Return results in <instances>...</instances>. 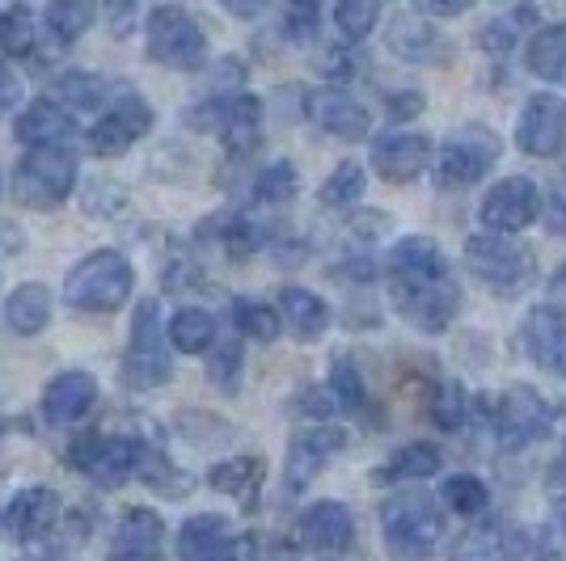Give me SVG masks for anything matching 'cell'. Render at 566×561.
Here are the masks:
<instances>
[{
    "label": "cell",
    "instance_id": "36",
    "mask_svg": "<svg viewBox=\"0 0 566 561\" xmlns=\"http://www.w3.org/2000/svg\"><path fill=\"white\" fill-rule=\"evenodd\" d=\"M55 102H69L72 110H97V106H111V81L97 76V72H64L55 81Z\"/></svg>",
    "mask_w": 566,
    "mask_h": 561
},
{
    "label": "cell",
    "instance_id": "16",
    "mask_svg": "<svg viewBox=\"0 0 566 561\" xmlns=\"http://www.w3.org/2000/svg\"><path fill=\"white\" fill-rule=\"evenodd\" d=\"M520 334H524L528 359H533L545 375L566 380V308H558V305L528 308Z\"/></svg>",
    "mask_w": 566,
    "mask_h": 561
},
{
    "label": "cell",
    "instance_id": "59",
    "mask_svg": "<svg viewBox=\"0 0 566 561\" xmlns=\"http://www.w3.org/2000/svg\"><path fill=\"white\" fill-rule=\"evenodd\" d=\"M563 528H566V502H563Z\"/></svg>",
    "mask_w": 566,
    "mask_h": 561
},
{
    "label": "cell",
    "instance_id": "48",
    "mask_svg": "<svg viewBox=\"0 0 566 561\" xmlns=\"http://www.w3.org/2000/svg\"><path fill=\"white\" fill-rule=\"evenodd\" d=\"M499 532L495 523H482V528H473V532H465V537H457V544H452L449 553L457 561L461 558H491V553H499Z\"/></svg>",
    "mask_w": 566,
    "mask_h": 561
},
{
    "label": "cell",
    "instance_id": "29",
    "mask_svg": "<svg viewBox=\"0 0 566 561\" xmlns=\"http://www.w3.org/2000/svg\"><path fill=\"white\" fill-rule=\"evenodd\" d=\"M262 465L259 456H233V461H220V465L208 468V486L216 494H229L237 502H254L262 490Z\"/></svg>",
    "mask_w": 566,
    "mask_h": 561
},
{
    "label": "cell",
    "instance_id": "2",
    "mask_svg": "<svg viewBox=\"0 0 566 561\" xmlns=\"http://www.w3.org/2000/svg\"><path fill=\"white\" fill-rule=\"evenodd\" d=\"M380 532H385V549L398 561H423L440 549L444 540V519L431 507L423 494H398L380 507Z\"/></svg>",
    "mask_w": 566,
    "mask_h": 561
},
{
    "label": "cell",
    "instance_id": "47",
    "mask_svg": "<svg viewBox=\"0 0 566 561\" xmlns=\"http://www.w3.org/2000/svg\"><path fill=\"white\" fill-rule=\"evenodd\" d=\"M322 30V9L317 4H287L283 9V39L287 43H308Z\"/></svg>",
    "mask_w": 566,
    "mask_h": 561
},
{
    "label": "cell",
    "instance_id": "56",
    "mask_svg": "<svg viewBox=\"0 0 566 561\" xmlns=\"http://www.w3.org/2000/svg\"><path fill=\"white\" fill-rule=\"evenodd\" d=\"M545 490L554 494H566V440H563V452L554 456V465H549V477H545Z\"/></svg>",
    "mask_w": 566,
    "mask_h": 561
},
{
    "label": "cell",
    "instance_id": "21",
    "mask_svg": "<svg viewBox=\"0 0 566 561\" xmlns=\"http://www.w3.org/2000/svg\"><path fill=\"white\" fill-rule=\"evenodd\" d=\"M94 405H97V380L90 372H81V368L60 372L43 389V419L51 426H72V422L85 419Z\"/></svg>",
    "mask_w": 566,
    "mask_h": 561
},
{
    "label": "cell",
    "instance_id": "35",
    "mask_svg": "<svg viewBox=\"0 0 566 561\" xmlns=\"http://www.w3.org/2000/svg\"><path fill=\"white\" fill-rule=\"evenodd\" d=\"M39 39H43V22L13 4V9H0V55H13V60H25L39 51Z\"/></svg>",
    "mask_w": 566,
    "mask_h": 561
},
{
    "label": "cell",
    "instance_id": "42",
    "mask_svg": "<svg viewBox=\"0 0 566 561\" xmlns=\"http://www.w3.org/2000/svg\"><path fill=\"white\" fill-rule=\"evenodd\" d=\"M377 22H380V9L373 0H338V4H334V25H338V34H343L347 43L368 39Z\"/></svg>",
    "mask_w": 566,
    "mask_h": 561
},
{
    "label": "cell",
    "instance_id": "49",
    "mask_svg": "<svg viewBox=\"0 0 566 561\" xmlns=\"http://www.w3.org/2000/svg\"><path fill=\"white\" fill-rule=\"evenodd\" d=\"M542 220L545 229H549V236H566V178L554 182L549 199L542 203Z\"/></svg>",
    "mask_w": 566,
    "mask_h": 561
},
{
    "label": "cell",
    "instance_id": "45",
    "mask_svg": "<svg viewBox=\"0 0 566 561\" xmlns=\"http://www.w3.org/2000/svg\"><path fill=\"white\" fill-rule=\"evenodd\" d=\"M208 380H212L216 389H224V393H237V384H241V338L216 342V354L212 363H208Z\"/></svg>",
    "mask_w": 566,
    "mask_h": 561
},
{
    "label": "cell",
    "instance_id": "37",
    "mask_svg": "<svg viewBox=\"0 0 566 561\" xmlns=\"http://www.w3.org/2000/svg\"><path fill=\"white\" fill-rule=\"evenodd\" d=\"M533 22H537V9L533 4H520V9H512V13H503V18H495V22H486L478 30V47L491 51V55H507Z\"/></svg>",
    "mask_w": 566,
    "mask_h": 561
},
{
    "label": "cell",
    "instance_id": "26",
    "mask_svg": "<svg viewBox=\"0 0 566 561\" xmlns=\"http://www.w3.org/2000/svg\"><path fill=\"white\" fill-rule=\"evenodd\" d=\"M237 532L229 528V519L216 511L190 515L187 523L178 528V558L182 561H216V553L233 540Z\"/></svg>",
    "mask_w": 566,
    "mask_h": 561
},
{
    "label": "cell",
    "instance_id": "17",
    "mask_svg": "<svg viewBox=\"0 0 566 561\" xmlns=\"http://www.w3.org/2000/svg\"><path fill=\"white\" fill-rule=\"evenodd\" d=\"M60 519H64V498L51 490V486H25L4 507V528L22 540V544L48 540L60 528Z\"/></svg>",
    "mask_w": 566,
    "mask_h": 561
},
{
    "label": "cell",
    "instance_id": "14",
    "mask_svg": "<svg viewBox=\"0 0 566 561\" xmlns=\"http://www.w3.org/2000/svg\"><path fill=\"white\" fill-rule=\"evenodd\" d=\"M516 144L528 157H563L566 152V102L554 94H533L516 118Z\"/></svg>",
    "mask_w": 566,
    "mask_h": 561
},
{
    "label": "cell",
    "instance_id": "18",
    "mask_svg": "<svg viewBox=\"0 0 566 561\" xmlns=\"http://www.w3.org/2000/svg\"><path fill=\"white\" fill-rule=\"evenodd\" d=\"M355 540V519L343 502H313L301 519H296V544L308 553H343Z\"/></svg>",
    "mask_w": 566,
    "mask_h": 561
},
{
    "label": "cell",
    "instance_id": "60",
    "mask_svg": "<svg viewBox=\"0 0 566 561\" xmlns=\"http://www.w3.org/2000/svg\"><path fill=\"white\" fill-rule=\"evenodd\" d=\"M0 435H4V419H0Z\"/></svg>",
    "mask_w": 566,
    "mask_h": 561
},
{
    "label": "cell",
    "instance_id": "41",
    "mask_svg": "<svg viewBox=\"0 0 566 561\" xmlns=\"http://www.w3.org/2000/svg\"><path fill=\"white\" fill-rule=\"evenodd\" d=\"M364 187H368L364 165L343 161L331 178H326V187H322V203H326V208H352V203L364 199Z\"/></svg>",
    "mask_w": 566,
    "mask_h": 561
},
{
    "label": "cell",
    "instance_id": "34",
    "mask_svg": "<svg viewBox=\"0 0 566 561\" xmlns=\"http://www.w3.org/2000/svg\"><path fill=\"white\" fill-rule=\"evenodd\" d=\"M161 540H166V523H161V515L148 511V507H132V511L118 519L115 549H127V553H161Z\"/></svg>",
    "mask_w": 566,
    "mask_h": 561
},
{
    "label": "cell",
    "instance_id": "24",
    "mask_svg": "<svg viewBox=\"0 0 566 561\" xmlns=\"http://www.w3.org/2000/svg\"><path fill=\"white\" fill-rule=\"evenodd\" d=\"M385 43L389 51L398 55V60H410V64H423V60H436L440 55V34H436V25L427 22L419 9H406V13H394L389 18V34H385Z\"/></svg>",
    "mask_w": 566,
    "mask_h": 561
},
{
    "label": "cell",
    "instance_id": "4",
    "mask_svg": "<svg viewBox=\"0 0 566 561\" xmlns=\"http://www.w3.org/2000/svg\"><path fill=\"white\" fill-rule=\"evenodd\" d=\"M123 380L132 389H166L174 380V363H169V334L161 326V300H140L136 317H132V338H127V354H123Z\"/></svg>",
    "mask_w": 566,
    "mask_h": 561
},
{
    "label": "cell",
    "instance_id": "61",
    "mask_svg": "<svg viewBox=\"0 0 566 561\" xmlns=\"http://www.w3.org/2000/svg\"><path fill=\"white\" fill-rule=\"evenodd\" d=\"M563 279H566V266H563Z\"/></svg>",
    "mask_w": 566,
    "mask_h": 561
},
{
    "label": "cell",
    "instance_id": "38",
    "mask_svg": "<svg viewBox=\"0 0 566 561\" xmlns=\"http://www.w3.org/2000/svg\"><path fill=\"white\" fill-rule=\"evenodd\" d=\"M440 502L452 515H461V519H478V515H486V507H491V490L473 473H457V477H449L440 486Z\"/></svg>",
    "mask_w": 566,
    "mask_h": 561
},
{
    "label": "cell",
    "instance_id": "25",
    "mask_svg": "<svg viewBox=\"0 0 566 561\" xmlns=\"http://www.w3.org/2000/svg\"><path fill=\"white\" fill-rule=\"evenodd\" d=\"M275 308H280L283 326L292 329V338H301V342H313L331 329V305L308 287H283Z\"/></svg>",
    "mask_w": 566,
    "mask_h": 561
},
{
    "label": "cell",
    "instance_id": "5",
    "mask_svg": "<svg viewBox=\"0 0 566 561\" xmlns=\"http://www.w3.org/2000/svg\"><path fill=\"white\" fill-rule=\"evenodd\" d=\"M262 118L266 106L254 94H229V97H199L187 110V123L199 131H216L233 157L254 152L262 140Z\"/></svg>",
    "mask_w": 566,
    "mask_h": 561
},
{
    "label": "cell",
    "instance_id": "44",
    "mask_svg": "<svg viewBox=\"0 0 566 561\" xmlns=\"http://www.w3.org/2000/svg\"><path fill=\"white\" fill-rule=\"evenodd\" d=\"M427 414H431V422H436L440 431H457V426L465 422V414H470V405H465V389H461L457 380H444V384L436 389L431 405H427Z\"/></svg>",
    "mask_w": 566,
    "mask_h": 561
},
{
    "label": "cell",
    "instance_id": "15",
    "mask_svg": "<svg viewBox=\"0 0 566 561\" xmlns=\"http://www.w3.org/2000/svg\"><path fill=\"white\" fill-rule=\"evenodd\" d=\"M343 447H347V435H343L338 426H308V431H301V435H292L287 461H283V490L305 494L308 481L331 465Z\"/></svg>",
    "mask_w": 566,
    "mask_h": 561
},
{
    "label": "cell",
    "instance_id": "55",
    "mask_svg": "<svg viewBox=\"0 0 566 561\" xmlns=\"http://www.w3.org/2000/svg\"><path fill=\"white\" fill-rule=\"evenodd\" d=\"M322 72H326V76H338V81H347V76H355V60L352 55H343V51H326Z\"/></svg>",
    "mask_w": 566,
    "mask_h": 561
},
{
    "label": "cell",
    "instance_id": "43",
    "mask_svg": "<svg viewBox=\"0 0 566 561\" xmlns=\"http://www.w3.org/2000/svg\"><path fill=\"white\" fill-rule=\"evenodd\" d=\"M331 393L334 401H338V410H352V414H359L364 410V375H359V368H355L347 354H338L331 368Z\"/></svg>",
    "mask_w": 566,
    "mask_h": 561
},
{
    "label": "cell",
    "instance_id": "27",
    "mask_svg": "<svg viewBox=\"0 0 566 561\" xmlns=\"http://www.w3.org/2000/svg\"><path fill=\"white\" fill-rule=\"evenodd\" d=\"M51 321V292L43 283H22L9 292L4 300V326L13 329L18 338H34L43 334Z\"/></svg>",
    "mask_w": 566,
    "mask_h": 561
},
{
    "label": "cell",
    "instance_id": "23",
    "mask_svg": "<svg viewBox=\"0 0 566 561\" xmlns=\"http://www.w3.org/2000/svg\"><path fill=\"white\" fill-rule=\"evenodd\" d=\"M385 275H389V283L449 279V262H444L440 245L431 236H401L385 257Z\"/></svg>",
    "mask_w": 566,
    "mask_h": 561
},
{
    "label": "cell",
    "instance_id": "39",
    "mask_svg": "<svg viewBox=\"0 0 566 561\" xmlns=\"http://www.w3.org/2000/svg\"><path fill=\"white\" fill-rule=\"evenodd\" d=\"M301 190V173L292 161H271L266 169H259L254 178V203L262 208H280V203H292Z\"/></svg>",
    "mask_w": 566,
    "mask_h": 561
},
{
    "label": "cell",
    "instance_id": "8",
    "mask_svg": "<svg viewBox=\"0 0 566 561\" xmlns=\"http://www.w3.org/2000/svg\"><path fill=\"white\" fill-rule=\"evenodd\" d=\"M465 266L495 292H520L533 283V254L499 233H478L465 241Z\"/></svg>",
    "mask_w": 566,
    "mask_h": 561
},
{
    "label": "cell",
    "instance_id": "50",
    "mask_svg": "<svg viewBox=\"0 0 566 561\" xmlns=\"http://www.w3.org/2000/svg\"><path fill=\"white\" fill-rule=\"evenodd\" d=\"M334 410H338V401H334L331 389H305V393H301V401H296V414L317 419V422H326Z\"/></svg>",
    "mask_w": 566,
    "mask_h": 561
},
{
    "label": "cell",
    "instance_id": "11",
    "mask_svg": "<svg viewBox=\"0 0 566 561\" xmlns=\"http://www.w3.org/2000/svg\"><path fill=\"white\" fill-rule=\"evenodd\" d=\"M153 131V106L140 94H115L106 115L90 127V152L94 157H123L132 144H140Z\"/></svg>",
    "mask_w": 566,
    "mask_h": 561
},
{
    "label": "cell",
    "instance_id": "30",
    "mask_svg": "<svg viewBox=\"0 0 566 561\" xmlns=\"http://www.w3.org/2000/svg\"><path fill=\"white\" fill-rule=\"evenodd\" d=\"M39 22H43V39H51L55 51H64L69 43H76V39L97 22V9L90 4V0H55V4L43 9Z\"/></svg>",
    "mask_w": 566,
    "mask_h": 561
},
{
    "label": "cell",
    "instance_id": "51",
    "mask_svg": "<svg viewBox=\"0 0 566 561\" xmlns=\"http://www.w3.org/2000/svg\"><path fill=\"white\" fill-rule=\"evenodd\" d=\"M216 561H259V540L250 537V532H237V537L216 553Z\"/></svg>",
    "mask_w": 566,
    "mask_h": 561
},
{
    "label": "cell",
    "instance_id": "1",
    "mask_svg": "<svg viewBox=\"0 0 566 561\" xmlns=\"http://www.w3.org/2000/svg\"><path fill=\"white\" fill-rule=\"evenodd\" d=\"M136 287V271L118 250H94L81 257L64 279V305L76 313H115L127 305Z\"/></svg>",
    "mask_w": 566,
    "mask_h": 561
},
{
    "label": "cell",
    "instance_id": "9",
    "mask_svg": "<svg viewBox=\"0 0 566 561\" xmlns=\"http://www.w3.org/2000/svg\"><path fill=\"white\" fill-rule=\"evenodd\" d=\"M491 422H495L499 447L520 452V447L537 444V440L549 435V426H554V405H549L537 389H528V384H512V389L495 401Z\"/></svg>",
    "mask_w": 566,
    "mask_h": 561
},
{
    "label": "cell",
    "instance_id": "3",
    "mask_svg": "<svg viewBox=\"0 0 566 561\" xmlns=\"http://www.w3.org/2000/svg\"><path fill=\"white\" fill-rule=\"evenodd\" d=\"M144 51L161 68L195 72L208 60V39L195 13H187L182 4H157L148 9V22H144Z\"/></svg>",
    "mask_w": 566,
    "mask_h": 561
},
{
    "label": "cell",
    "instance_id": "31",
    "mask_svg": "<svg viewBox=\"0 0 566 561\" xmlns=\"http://www.w3.org/2000/svg\"><path fill=\"white\" fill-rule=\"evenodd\" d=\"M528 72L549 85H566V22L545 25L528 39Z\"/></svg>",
    "mask_w": 566,
    "mask_h": 561
},
{
    "label": "cell",
    "instance_id": "28",
    "mask_svg": "<svg viewBox=\"0 0 566 561\" xmlns=\"http://www.w3.org/2000/svg\"><path fill=\"white\" fill-rule=\"evenodd\" d=\"M166 334H169V347L178 354H203L220 342V326H216V317L208 308H178L169 317Z\"/></svg>",
    "mask_w": 566,
    "mask_h": 561
},
{
    "label": "cell",
    "instance_id": "53",
    "mask_svg": "<svg viewBox=\"0 0 566 561\" xmlns=\"http://www.w3.org/2000/svg\"><path fill=\"white\" fill-rule=\"evenodd\" d=\"M423 106H427V97L415 94V89H406V94H394V97H389V115H394V118L423 115Z\"/></svg>",
    "mask_w": 566,
    "mask_h": 561
},
{
    "label": "cell",
    "instance_id": "20",
    "mask_svg": "<svg viewBox=\"0 0 566 561\" xmlns=\"http://www.w3.org/2000/svg\"><path fill=\"white\" fill-rule=\"evenodd\" d=\"M305 115L313 118L322 131L338 136V140H364L368 127H373L364 102H355V97L343 94V89H313V94L305 97Z\"/></svg>",
    "mask_w": 566,
    "mask_h": 561
},
{
    "label": "cell",
    "instance_id": "6",
    "mask_svg": "<svg viewBox=\"0 0 566 561\" xmlns=\"http://www.w3.org/2000/svg\"><path fill=\"white\" fill-rule=\"evenodd\" d=\"M76 187V157L69 148H34L13 165V199L22 208H60Z\"/></svg>",
    "mask_w": 566,
    "mask_h": 561
},
{
    "label": "cell",
    "instance_id": "13",
    "mask_svg": "<svg viewBox=\"0 0 566 561\" xmlns=\"http://www.w3.org/2000/svg\"><path fill=\"white\" fill-rule=\"evenodd\" d=\"M389 296L398 313L423 334H440L457 317L461 292L452 279H431V283H389Z\"/></svg>",
    "mask_w": 566,
    "mask_h": 561
},
{
    "label": "cell",
    "instance_id": "12",
    "mask_svg": "<svg viewBox=\"0 0 566 561\" xmlns=\"http://www.w3.org/2000/svg\"><path fill=\"white\" fill-rule=\"evenodd\" d=\"M478 215H482L486 233H499V236L524 233L542 215V190H537L533 178H503V182H495V187L486 190Z\"/></svg>",
    "mask_w": 566,
    "mask_h": 561
},
{
    "label": "cell",
    "instance_id": "32",
    "mask_svg": "<svg viewBox=\"0 0 566 561\" xmlns=\"http://www.w3.org/2000/svg\"><path fill=\"white\" fill-rule=\"evenodd\" d=\"M440 465H444V452L436 444H406L377 468V481H423L431 473H440Z\"/></svg>",
    "mask_w": 566,
    "mask_h": 561
},
{
    "label": "cell",
    "instance_id": "19",
    "mask_svg": "<svg viewBox=\"0 0 566 561\" xmlns=\"http://www.w3.org/2000/svg\"><path fill=\"white\" fill-rule=\"evenodd\" d=\"M431 161V140L415 131H385L373 140V169L385 182H415Z\"/></svg>",
    "mask_w": 566,
    "mask_h": 561
},
{
    "label": "cell",
    "instance_id": "10",
    "mask_svg": "<svg viewBox=\"0 0 566 561\" xmlns=\"http://www.w3.org/2000/svg\"><path fill=\"white\" fill-rule=\"evenodd\" d=\"M499 161V140L486 127H465L457 131L440 157H436V182L444 190H465L486 178V169Z\"/></svg>",
    "mask_w": 566,
    "mask_h": 561
},
{
    "label": "cell",
    "instance_id": "58",
    "mask_svg": "<svg viewBox=\"0 0 566 561\" xmlns=\"http://www.w3.org/2000/svg\"><path fill=\"white\" fill-rule=\"evenodd\" d=\"M0 532H4V511H0Z\"/></svg>",
    "mask_w": 566,
    "mask_h": 561
},
{
    "label": "cell",
    "instance_id": "22",
    "mask_svg": "<svg viewBox=\"0 0 566 561\" xmlns=\"http://www.w3.org/2000/svg\"><path fill=\"white\" fill-rule=\"evenodd\" d=\"M13 136H18L30 152H34V148H64V144L76 136V118H72L69 106L39 97V102H30L22 115H18Z\"/></svg>",
    "mask_w": 566,
    "mask_h": 561
},
{
    "label": "cell",
    "instance_id": "52",
    "mask_svg": "<svg viewBox=\"0 0 566 561\" xmlns=\"http://www.w3.org/2000/svg\"><path fill=\"white\" fill-rule=\"evenodd\" d=\"M18 102H22V81H18L9 68H0V118L13 115V110H18Z\"/></svg>",
    "mask_w": 566,
    "mask_h": 561
},
{
    "label": "cell",
    "instance_id": "33",
    "mask_svg": "<svg viewBox=\"0 0 566 561\" xmlns=\"http://www.w3.org/2000/svg\"><path fill=\"white\" fill-rule=\"evenodd\" d=\"M136 477H140L148 490L166 494V498H182V494L195 490V477L174 465V461H169V456L157 444H144L140 473H136Z\"/></svg>",
    "mask_w": 566,
    "mask_h": 561
},
{
    "label": "cell",
    "instance_id": "46",
    "mask_svg": "<svg viewBox=\"0 0 566 561\" xmlns=\"http://www.w3.org/2000/svg\"><path fill=\"white\" fill-rule=\"evenodd\" d=\"M507 558L512 561H558V544L549 540V528H528L507 540Z\"/></svg>",
    "mask_w": 566,
    "mask_h": 561
},
{
    "label": "cell",
    "instance_id": "57",
    "mask_svg": "<svg viewBox=\"0 0 566 561\" xmlns=\"http://www.w3.org/2000/svg\"><path fill=\"white\" fill-rule=\"evenodd\" d=\"M106 561H161V553H127V549H115Z\"/></svg>",
    "mask_w": 566,
    "mask_h": 561
},
{
    "label": "cell",
    "instance_id": "40",
    "mask_svg": "<svg viewBox=\"0 0 566 561\" xmlns=\"http://www.w3.org/2000/svg\"><path fill=\"white\" fill-rule=\"evenodd\" d=\"M233 321L241 329V338H254V342H275L280 338V308L275 305H262V300H250V296H241L233 305Z\"/></svg>",
    "mask_w": 566,
    "mask_h": 561
},
{
    "label": "cell",
    "instance_id": "54",
    "mask_svg": "<svg viewBox=\"0 0 566 561\" xmlns=\"http://www.w3.org/2000/svg\"><path fill=\"white\" fill-rule=\"evenodd\" d=\"M423 18H461L470 9V0H419L415 4Z\"/></svg>",
    "mask_w": 566,
    "mask_h": 561
},
{
    "label": "cell",
    "instance_id": "7",
    "mask_svg": "<svg viewBox=\"0 0 566 561\" xmlns=\"http://www.w3.org/2000/svg\"><path fill=\"white\" fill-rule=\"evenodd\" d=\"M144 444L140 440H127V435H81L69 447V465L90 477L97 490H118L123 481H132L140 473Z\"/></svg>",
    "mask_w": 566,
    "mask_h": 561
}]
</instances>
